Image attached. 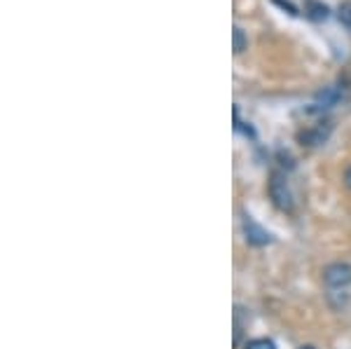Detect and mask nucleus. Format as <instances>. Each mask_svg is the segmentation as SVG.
I'll use <instances>...</instances> for the list:
<instances>
[{
    "label": "nucleus",
    "instance_id": "1",
    "mask_svg": "<svg viewBox=\"0 0 351 349\" xmlns=\"http://www.w3.org/2000/svg\"><path fill=\"white\" fill-rule=\"evenodd\" d=\"M269 197H271V202L276 204V209H281V211H286V213H293V209H295V204H293V195H291V190H288L286 178L281 176L279 171L271 173Z\"/></svg>",
    "mask_w": 351,
    "mask_h": 349
},
{
    "label": "nucleus",
    "instance_id": "2",
    "mask_svg": "<svg viewBox=\"0 0 351 349\" xmlns=\"http://www.w3.org/2000/svg\"><path fill=\"white\" fill-rule=\"evenodd\" d=\"M324 281L332 289H344L351 284V265L349 263H332L324 269Z\"/></svg>",
    "mask_w": 351,
    "mask_h": 349
},
{
    "label": "nucleus",
    "instance_id": "3",
    "mask_svg": "<svg viewBox=\"0 0 351 349\" xmlns=\"http://www.w3.org/2000/svg\"><path fill=\"white\" fill-rule=\"evenodd\" d=\"M243 232H246V241H248V244H253V246H265V244H269V241H271L267 230L260 228L253 218H243Z\"/></svg>",
    "mask_w": 351,
    "mask_h": 349
},
{
    "label": "nucleus",
    "instance_id": "4",
    "mask_svg": "<svg viewBox=\"0 0 351 349\" xmlns=\"http://www.w3.org/2000/svg\"><path fill=\"white\" fill-rule=\"evenodd\" d=\"M304 14L314 21H324V19H328L330 10H328V5L319 3V0H307V3H304Z\"/></svg>",
    "mask_w": 351,
    "mask_h": 349
},
{
    "label": "nucleus",
    "instance_id": "5",
    "mask_svg": "<svg viewBox=\"0 0 351 349\" xmlns=\"http://www.w3.org/2000/svg\"><path fill=\"white\" fill-rule=\"evenodd\" d=\"M243 349H276V345L267 337H256V340H248Z\"/></svg>",
    "mask_w": 351,
    "mask_h": 349
},
{
    "label": "nucleus",
    "instance_id": "6",
    "mask_svg": "<svg viewBox=\"0 0 351 349\" xmlns=\"http://www.w3.org/2000/svg\"><path fill=\"white\" fill-rule=\"evenodd\" d=\"M246 49V36H243L241 28H234V52L239 54Z\"/></svg>",
    "mask_w": 351,
    "mask_h": 349
},
{
    "label": "nucleus",
    "instance_id": "7",
    "mask_svg": "<svg viewBox=\"0 0 351 349\" xmlns=\"http://www.w3.org/2000/svg\"><path fill=\"white\" fill-rule=\"evenodd\" d=\"M339 21L351 26V3H344L342 8H339Z\"/></svg>",
    "mask_w": 351,
    "mask_h": 349
},
{
    "label": "nucleus",
    "instance_id": "8",
    "mask_svg": "<svg viewBox=\"0 0 351 349\" xmlns=\"http://www.w3.org/2000/svg\"><path fill=\"white\" fill-rule=\"evenodd\" d=\"M344 181H347V185L351 188V167L347 169V173H344Z\"/></svg>",
    "mask_w": 351,
    "mask_h": 349
},
{
    "label": "nucleus",
    "instance_id": "9",
    "mask_svg": "<svg viewBox=\"0 0 351 349\" xmlns=\"http://www.w3.org/2000/svg\"><path fill=\"white\" fill-rule=\"evenodd\" d=\"M300 349H316V347H311V345H304V347H300Z\"/></svg>",
    "mask_w": 351,
    "mask_h": 349
}]
</instances>
